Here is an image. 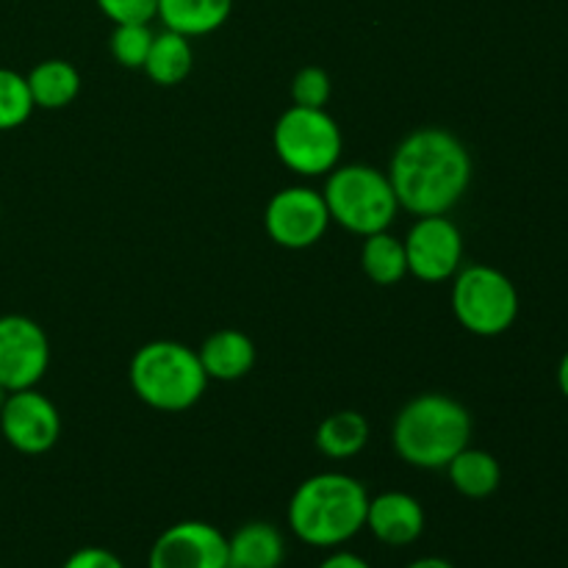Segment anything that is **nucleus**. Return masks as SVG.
Listing matches in <instances>:
<instances>
[{"instance_id":"nucleus-1","label":"nucleus","mask_w":568,"mask_h":568,"mask_svg":"<svg viewBox=\"0 0 568 568\" xmlns=\"http://www.w3.org/2000/svg\"><path fill=\"white\" fill-rule=\"evenodd\" d=\"M388 181L408 214H449L471 183V155L447 128H419L394 150Z\"/></svg>"},{"instance_id":"nucleus-2","label":"nucleus","mask_w":568,"mask_h":568,"mask_svg":"<svg viewBox=\"0 0 568 568\" xmlns=\"http://www.w3.org/2000/svg\"><path fill=\"white\" fill-rule=\"evenodd\" d=\"M369 491L344 471H320L294 488L288 527L303 544L333 549L358 536L366 525Z\"/></svg>"},{"instance_id":"nucleus-3","label":"nucleus","mask_w":568,"mask_h":568,"mask_svg":"<svg viewBox=\"0 0 568 568\" xmlns=\"http://www.w3.org/2000/svg\"><path fill=\"white\" fill-rule=\"evenodd\" d=\"M471 416L449 394L425 392L408 399L394 416L392 447L416 469H447L449 460L469 447Z\"/></svg>"},{"instance_id":"nucleus-4","label":"nucleus","mask_w":568,"mask_h":568,"mask_svg":"<svg viewBox=\"0 0 568 568\" xmlns=\"http://www.w3.org/2000/svg\"><path fill=\"white\" fill-rule=\"evenodd\" d=\"M128 381L144 405L166 414L197 405L209 386V375L200 364L197 349L170 338L142 344L128 366Z\"/></svg>"},{"instance_id":"nucleus-5","label":"nucleus","mask_w":568,"mask_h":568,"mask_svg":"<svg viewBox=\"0 0 568 568\" xmlns=\"http://www.w3.org/2000/svg\"><path fill=\"white\" fill-rule=\"evenodd\" d=\"M322 197L331 222L361 239L388 231L399 214V200L388 172L369 164H344L327 172Z\"/></svg>"},{"instance_id":"nucleus-6","label":"nucleus","mask_w":568,"mask_h":568,"mask_svg":"<svg viewBox=\"0 0 568 568\" xmlns=\"http://www.w3.org/2000/svg\"><path fill=\"white\" fill-rule=\"evenodd\" d=\"M449 305L464 331L494 338L514 327L519 316V292L497 266L471 264L455 272Z\"/></svg>"},{"instance_id":"nucleus-7","label":"nucleus","mask_w":568,"mask_h":568,"mask_svg":"<svg viewBox=\"0 0 568 568\" xmlns=\"http://www.w3.org/2000/svg\"><path fill=\"white\" fill-rule=\"evenodd\" d=\"M272 148L283 166L303 178H316L336 170L344 136L327 109L288 105L272 128Z\"/></svg>"},{"instance_id":"nucleus-8","label":"nucleus","mask_w":568,"mask_h":568,"mask_svg":"<svg viewBox=\"0 0 568 568\" xmlns=\"http://www.w3.org/2000/svg\"><path fill=\"white\" fill-rule=\"evenodd\" d=\"M264 227L277 247L308 250L325 239L331 214L322 192L311 186H286L270 197Z\"/></svg>"},{"instance_id":"nucleus-9","label":"nucleus","mask_w":568,"mask_h":568,"mask_svg":"<svg viewBox=\"0 0 568 568\" xmlns=\"http://www.w3.org/2000/svg\"><path fill=\"white\" fill-rule=\"evenodd\" d=\"M403 244L408 275L422 283L453 281L464 266V233L447 214L419 216Z\"/></svg>"},{"instance_id":"nucleus-10","label":"nucleus","mask_w":568,"mask_h":568,"mask_svg":"<svg viewBox=\"0 0 568 568\" xmlns=\"http://www.w3.org/2000/svg\"><path fill=\"white\" fill-rule=\"evenodd\" d=\"M50 366L48 333L22 314L0 316V386L6 392L37 388Z\"/></svg>"},{"instance_id":"nucleus-11","label":"nucleus","mask_w":568,"mask_h":568,"mask_svg":"<svg viewBox=\"0 0 568 568\" xmlns=\"http://www.w3.org/2000/svg\"><path fill=\"white\" fill-rule=\"evenodd\" d=\"M0 433L17 453L44 455L59 444L61 414L53 399L37 388L11 392L0 410Z\"/></svg>"},{"instance_id":"nucleus-12","label":"nucleus","mask_w":568,"mask_h":568,"mask_svg":"<svg viewBox=\"0 0 568 568\" xmlns=\"http://www.w3.org/2000/svg\"><path fill=\"white\" fill-rule=\"evenodd\" d=\"M148 568H227V536L209 521H178L153 541Z\"/></svg>"},{"instance_id":"nucleus-13","label":"nucleus","mask_w":568,"mask_h":568,"mask_svg":"<svg viewBox=\"0 0 568 568\" xmlns=\"http://www.w3.org/2000/svg\"><path fill=\"white\" fill-rule=\"evenodd\" d=\"M425 508L405 491H383L369 497L366 530L386 547H410L425 532Z\"/></svg>"},{"instance_id":"nucleus-14","label":"nucleus","mask_w":568,"mask_h":568,"mask_svg":"<svg viewBox=\"0 0 568 568\" xmlns=\"http://www.w3.org/2000/svg\"><path fill=\"white\" fill-rule=\"evenodd\" d=\"M197 358L209 381L233 383L253 372L255 344L247 333L236 331V327H222L205 338L203 347L197 349Z\"/></svg>"},{"instance_id":"nucleus-15","label":"nucleus","mask_w":568,"mask_h":568,"mask_svg":"<svg viewBox=\"0 0 568 568\" xmlns=\"http://www.w3.org/2000/svg\"><path fill=\"white\" fill-rule=\"evenodd\" d=\"M283 560L286 541L270 521H247L227 536V568H281Z\"/></svg>"},{"instance_id":"nucleus-16","label":"nucleus","mask_w":568,"mask_h":568,"mask_svg":"<svg viewBox=\"0 0 568 568\" xmlns=\"http://www.w3.org/2000/svg\"><path fill=\"white\" fill-rule=\"evenodd\" d=\"M231 11L233 0H159L155 17L164 22L166 31L197 39L220 31Z\"/></svg>"},{"instance_id":"nucleus-17","label":"nucleus","mask_w":568,"mask_h":568,"mask_svg":"<svg viewBox=\"0 0 568 568\" xmlns=\"http://www.w3.org/2000/svg\"><path fill=\"white\" fill-rule=\"evenodd\" d=\"M37 109H67L81 94V72L72 61L44 59L26 75Z\"/></svg>"},{"instance_id":"nucleus-18","label":"nucleus","mask_w":568,"mask_h":568,"mask_svg":"<svg viewBox=\"0 0 568 568\" xmlns=\"http://www.w3.org/2000/svg\"><path fill=\"white\" fill-rule=\"evenodd\" d=\"M194 67V50L192 39L175 31L155 33L150 42V53L144 59V75L159 87H178L189 78Z\"/></svg>"},{"instance_id":"nucleus-19","label":"nucleus","mask_w":568,"mask_h":568,"mask_svg":"<svg viewBox=\"0 0 568 568\" xmlns=\"http://www.w3.org/2000/svg\"><path fill=\"white\" fill-rule=\"evenodd\" d=\"M449 483L458 494L469 499H486L503 483V466L486 449L466 447L447 464Z\"/></svg>"},{"instance_id":"nucleus-20","label":"nucleus","mask_w":568,"mask_h":568,"mask_svg":"<svg viewBox=\"0 0 568 568\" xmlns=\"http://www.w3.org/2000/svg\"><path fill=\"white\" fill-rule=\"evenodd\" d=\"M314 442L325 458H355L369 442V422L361 410H336L320 422Z\"/></svg>"},{"instance_id":"nucleus-21","label":"nucleus","mask_w":568,"mask_h":568,"mask_svg":"<svg viewBox=\"0 0 568 568\" xmlns=\"http://www.w3.org/2000/svg\"><path fill=\"white\" fill-rule=\"evenodd\" d=\"M361 270L377 286H397L408 275L403 239L392 236L388 231L364 236V244H361Z\"/></svg>"},{"instance_id":"nucleus-22","label":"nucleus","mask_w":568,"mask_h":568,"mask_svg":"<svg viewBox=\"0 0 568 568\" xmlns=\"http://www.w3.org/2000/svg\"><path fill=\"white\" fill-rule=\"evenodd\" d=\"M33 109L37 105H33L26 75L9 70V67H0V131H14V128L26 125Z\"/></svg>"},{"instance_id":"nucleus-23","label":"nucleus","mask_w":568,"mask_h":568,"mask_svg":"<svg viewBox=\"0 0 568 568\" xmlns=\"http://www.w3.org/2000/svg\"><path fill=\"white\" fill-rule=\"evenodd\" d=\"M153 37L155 33L150 31V22H122V26H114L109 39L111 55L125 70H142Z\"/></svg>"},{"instance_id":"nucleus-24","label":"nucleus","mask_w":568,"mask_h":568,"mask_svg":"<svg viewBox=\"0 0 568 568\" xmlns=\"http://www.w3.org/2000/svg\"><path fill=\"white\" fill-rule=\"evenodd\" d=\"M333 94V81L327 75V70L311 64L297 70L292 81V100L294 105H303V109H325L327 100Z\"/></svg>"},{"instance_id":"nucleus-25","label":"nucleus","mask_w":568,"mask_h":568,"mask_svg":"<svg viewBox=\"0 0 568 568\" xmlns=\"http://www.w3.org/2000/svg\"><path fill=\"white\" fill-rule=\"evenodd\" d=\"M94 3L114 26H122V22H150L155 17V9H159V0H94Z\"/></svg>"},{"instance_id":"nucleus-26","label":"nucleus","mask_w":568,"mask_h":568,"mask_svg":"<svg viewBox=\"0 0 568 568\" xmlns=\"http://www.w3.org/2000/svg\"><path fill=\"white\" fill-rule=\"evenodd\" d=\"M61 568H125V564H122L111 549L83 547V549H75Z\"/></svg>"},{"instance_id":"nucleus-27","label":"nucleus","mask_w":568,"mask_h":568,"mask_svg":"<svg viewBox=\"0 0 568 568\" xmlns=\"http://www.w3.org/2000/svg\"><path fill=\"white\" fill-rule=\"evenodd\" d=\"M316 568H372V566L355 552H333L327 555V558Z\"/></svg>"},{"instance_id":"nucleus-28","label":"nucleus","mask_w":568,"mask_h":568,"mask_svg":"<svg viewBox=\"0 0 568 568\" xmlns=\"http://www.w3.org/2000/svg\"><path fill=\"white\" fill-rule=\"evenodd\" d=\"M405 568H458V566L449 564V560H444V558H419Z\"/></svg>"},{"instance_id":"nucleus-29","label":"nucleus","mask_w":568,"mask_h":568,"mask_svg":"<svg viewBox=\"0 0 568 568\" xmlns=\"http://www.w3.org/2000/svg\"><path fill=\"white\" fill-rule=\"evenodd\" d=\"M558 386H560V394L568 399V353L560 358V364H558Z\"/></svg>"},{"instance_id":"nucleus-30","label":"nucleus","mask_w":568,"mask_h":568,"mask_svg":"<svg viewBox=\"0 0 568 568\" xmlns=\"http://www.w3.org/2000/svg\"><path fill=\"white\" fill-rule=\"evenodd\" d=\"M9 394L11 392H6V388L0 386V410H3V405H6V399H9Z\"/></svg>"},{"instance_id":"nucleus-31","label":"nucleus","mask_w":568,"mask_h":568,"mask_svg":"<svg viewBox=\"0 0 568 568\" xmlns=\"http://www.w3.org/2000/svg\"><path fill=\"white\" fill-rule=\"evenodd\" d=\"M0 216H3V205H0Z\"/></svg>"},{"instance_id":"nucleus-32","label":"nucleus","mask_w":568,"mask_h":568,"mask_svg":"<svg viewBox=\"0 0 568 568\" xmlns=\"http://www.w3.org/2000/svg\"><path fill=\"white\" fill-rule=\"evenodd\" d=\"M0 568H3V566H0Z\"/></svg>"}]
</instances>
